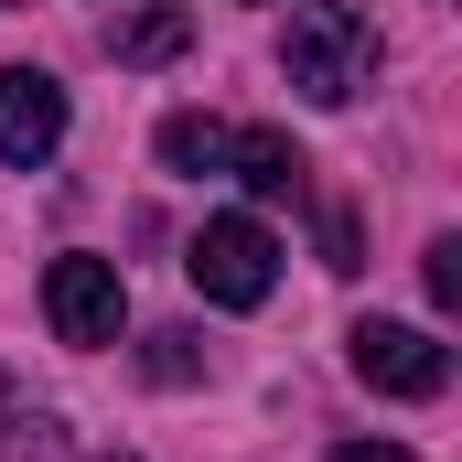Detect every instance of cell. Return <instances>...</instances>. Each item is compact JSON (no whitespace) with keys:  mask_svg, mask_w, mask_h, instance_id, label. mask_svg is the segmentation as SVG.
<instances>
[{"mask_svg":"<svg viewBox=\"0 0 462 462\" xmlns=\"http://www.w3.org/2000/svg\"><path fill=\"white\" fill-rule=\"evenodd\" d=\"M280 65H291V87L312 108H345V97L376 87V22L355 0H301L291 32H280Z\"/></svg>","mask_w":462,"mask_h":462,"instance_id":"obj_1","label":"cell"},{"mask_svg":"<svg viewBox=\"0 0 462 462\" xmlns=\"http://www.w3.org/2000/svg\"><path fill=\"white\" fill-rule=\"evenodd\" d=\"M183 269H194V291H205L216 312H258L269 280H280V247H269L258 216H205L194 247H183Z\"/></svg>","mask_w":462,"mask_h":462,"instance_id":"obj_2","label":"cell"},{"mask_svg":"<svg viewBox=\"0 0 462 462\" xmlns=\"http://www.w3.org/2000/svg\"><path fill=\"white\" fill-rule=\"evenodd\" d=\"M355 376L387 398H441L452 387V345L420 323H355Z\"/></svg>","mask_w":462,"mask_h":462,"instance_id":"obj_3","label":"cell"},{"mask_svg":"<svg viewBox=\"0 0 462 462\" xmlns=\"http://www.w3.org/2000/svg\"><path fill=\"white\" fill-rule=\"evenodd\" d=\"M54 151H65V87L43 65H11L0 76V162L11 172H43Z\"/></svg>","mask_w":462,"mask_h":462,"instance_id":"obj_4","label":"cell"},{"mask_svg":"<svg viewBox=\"0 0 462 462\" xmlns=\"http://www.w3.org/2000/svg\"><path fill=\"white\" fill-rule=\"evenodd\" d=\"M43 312H54V334H65V345H118L129 291H118L108 258H54V269H43Z\"/></svg>","mask_w":462,"mask_h":462,"instance_id":"obj_5","label":"cell"},{"mask_svg":"<svg viewBox=\"0 0 462 462\" xmlns=\"http://www.w3.org/2000/svg\"><path fill=\"white\" fill-rule=\"evenodd\" d=\"M226 162H236V183H247V194H301V183H312V162L291 151V129H236Z\"/></svg>","mask_w":462,"mask_h":462,"instance_id":"obj_6","label":"cell"},{"mask_svg":"<svg viewBox=\"0 0 462 462\" xmlns=\"http://www.w3.org/2000/svg\"><path fill=\"white\" fill-rule=\"evenodd\" d=\"M183 43H194V11L183 0H151L140 22H118V65H172Z\"/></svg>","mask_w":462,"mask_h":462,"instance_id":"obj_7","label":"cell"},{"mask_svg":"<svg viewBox=\"0 0 462 462\" xmlns=\"http://www.w3.org/2000/svg\"><path fill=\"white\" fill-rule=\"evenodd\" d=\"M162 162H172V172H226V129H216V118H162Z\"/></svg>","mask_w":462,"mask_h":462,"instance_id":"obj_8","label":"cell"},{"mask_svg":"<svg viewBox=\"0 0 462 462\" xmlns=\"http://www.w3.org/2000/svg\"><path fill=\"white\" fill-rule=\"evenodd\" d=\"M194 365H205V355H194V334H151V376H162V387H183Z\"/></svg>","mask_w":462,"mask_h":462,"instance_id":"obj_9","label":"cell"},{"mask_svg":"<svg viewBox=\"0 0 462 462\" xmlns=\"http://www.w3.org/2000/svg\"><path fill=\"white\" fill-rule=\"evenodd\" d=\"M430 301H441V312H452V301H462V247H452V236L430 247Z\"/></svg>","mask_w":462,"mask_h":462,"instance_id":"obj_10","label":"cell"},{"mask_svg":"<svg viewBox=\"0 0 462 462\" xmlns=\"http://www.w3.org/2000/svg\"><path fill=\"white\" fill-rule=\"evenodd\" d=\"M323 269H355V216L345 205H323Z\"/></svg>","mask_w":462,"mask_h":462,"instance_id":"obj_11","label":"cell"},{"mask_svg":"<svg viewBox=\"0 0 462 462\" xmlns=\"http://www.w3.org/2000/svg\"><path fill=\"white\" fill-rule=\"evenodd\" d=\"M334 462H409V452H398V441H345Z\"/></svg>","mask_w":462,"mask_h":462,"instance_id":"obj_12","label":"cell"},{"mask_svg":"<svg viewBox=\"0 0 462 462\" xmlns=\"http://www.w3.org/2000/svg\"><path fill=\"white\" fill-rule=\"evenodd\" d=\"M0 409H11V376H0Z\"/></svg>","mask_w":462,"mask_h":462,"instance_id":"obj_13","label":"cell"},{"mask_svg":"<svg viewBox=\"0 0 462 462\" xmlns=\"http://www.w3.org/2000/svg\"><path fill=\"white\" fill-rule=\"evenodd\" d=\"M108 462H129V452H108Z\"/></svg>","mask_w":462,"mask_h":462,"instance_id":"obj_14","label":"cell"}]
</instances>
